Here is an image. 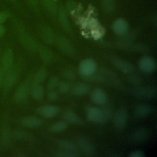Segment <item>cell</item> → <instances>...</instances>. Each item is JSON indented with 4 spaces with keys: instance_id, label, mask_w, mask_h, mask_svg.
I'll use <instances>...</instances> for the list:
<instances>
[{
    "instance_id": "obj_1",
    "label": "cell",
    "mask_w": 157,
    "mask_h": 157,
    "mask_svg": "<svg viewBox=\"0 0 157 157\" xmlns=\"http://www.w3.org/2000/svg\"><path fill=\"white\" fill-rule=\"evenodd\" d=\"M17 78L18 72L15 69L12 68L8 72L5 73L1 86L4 94H7L11 90L16 83Z\"/></svg>"
},
{
    "instance_id": "obj_2",
    "label": "cell",
    "mask_w": 157,
    "mask_h": 157,
    "mask_svg": "<svg viewBox=\"0 0 157 157\" xmlns=\"http://www.w3.org/2000/svg\"><path fill=\"white\" fill-rule=\"evenodd\" d=\"M97 69L96 63L91 59L83 60L79 66V72L84 77H87L95 73Z\"/></svg>"
},
{
    "instance_id": "obj_3",
    "label": "cell",
    "mask_w": 157,
    "mask_h": 157,
    "mask_svg": "<svg viewBox=\"0 0 157 157\" xmlns=\"http://www.w3.org/2000/svg\"><path fill=\"white\" fill-rule=\"evenodd\" d=\"M12 132L10 131L8 123L3 120L1 126V142L4 147H9L11 144Z\"/></svg>"
},
{
    "instance_id": "obj_4",
    "label": "cell",
    "mask_w": 157,
    "mask_h": 157,
    "mask_svg": "<svg viewBox=\"0 0 157 157\" xmlns=\"http://www.w3.org/2000/svg\"><path fill=\"white\" fill-rule=\"evenodd\" d=\"M113 123L115 126L118 129H121L124 128L128 119V115L126 111L124 109H118L113 116Z\"/></svg>"
},
{
    "instance_id": "obj_5",
    "label": "cell",
    "mask_w": 157,
    "mask_h": 157,
    "mask_svg": "<svg viewBox=\"0 0 157 157\" xmlns=\"http://www.w3.org/2000/svg\"><path fill=\"white\" fill-rule=\"evenodd\" d=\"M29 85L27 82L22 83L18 86L13 94V100L16 102H21L23 101L27 97L29 91Z\"/></svg>"
},
{
    "instance_id": "obj_6",
    "label": "cell",
    "mask_w": 157,
    "mask_h": 157,
    "mask_svg": "<svg viewBox=\"0 0 157 157\" xmlns=\"http://www.w3.org/2000/svg\"><path fill=\"white\" fill-rule=\"evenodd\" d=\"M132 93L136 96L141 98L151 99L155 96L156 90L154 87H142L133 89Z\"/></svg>"
},
{
    "instance_id": "obj_7",
    "label": "cell",
    "mask_w": 157,
    "mask_h": 157,
    "mask_svg": "<svg viewBox=\"0 0 157 157\" xmlns=\"http://www.w3.org/2000/svg\"><path fill=\"white\" fill-rule=\"evenodd\" d=\"M77 148L86 156H92L94 153V150L92 144L85 137L80 138L77 141Z\"/></svg>"
},
{
    "instance_id": "obj_8",
    "label": "cell",
    "mask_w": 157,
    "mask_h": 157,
    "mask_svg": "<svg viewBox=\"0 0 157 157\" xmlns=\"http://www.w3.org/2000/svg\"><path fill=\"white\" fill-rule=\"evenodd\" d=\"M14 59V55L11 49H7L4 53L2 57L1 66L4 72L6 73L12 68Z\"/></svg>"
},
{
    "instance_id": "obj_9",
    "label": "cell",
    "mask_w": 157,
    "mask_h": 157,
    "mask_svg": "<svg viewBox=\"0 0 157 157\" xmlns=\"http://www.w3.org/2000/svg\"><path fill=\"white\" fill-rule=\"evenodd\" d=\"M140 69L145 73H150L156 69L155 60L149 56L142 57L139 63Z\"/></svg>"
},
{
    "instance_id": "obj_10",
    "label": "cell",
    "mask_w": 157,
    "mask_h": 157,
    "mask_svg": "<svg viewBox=\"0 0 157 157\" xmlns=\"http://www.w3.org/2000/svg\"><path fill=\"white\" fill-rule=\"evenodd\" d=\"M19 123L23 126L34 128L39 126L42 123V121L36 116L29 115L21 118L19 120Z\"/></svg>"
},
{
    "instance_id": "obj_11",
    "label": "cell",
    "mask_w": 157,
    "mask_h": 157,
    "mask_svg": "<svg viewBox=\"0 0 157 157\" xmlns=\"http://www.w3.org/2000/svg\"><path fill=\"white\" fill-rule=\"evenodd\" d=\"M20 41L22 45L28 50H34L37 47V43L36 40L28 33L22 32L20 36Z\"/></svg>"
},
{
    "instance_id": "obj_12",
    "label": "cell",
    "mask_w": 157,
    "mask_h": 157,
    "mask_svg": "<svg viewBox=\"0 0 157 157\" xmlns=\"http://www.w3.org/2000/svg\"><path fill=\"white\" fill-rule=\"evenodd\" d=\"M91 99L94 104L103 105L107 102V97L105 92L101 89L96 88L91 94Z\"/></svg>"
},
{
    "instance_id": "obj_13",
    "label": "cell",
    "mask_w": 157,
    "mask_h": 157,
    "mask_svg": "<svg viewBox=\"0 0 157 157\" xmlns=\"http://www.w3.org/2000/svg\"><path fill=\"white\" fill-rule=\"evenodd\" d=\"M113 30L115 33L120 35L125 34L129 28L128 23L126 20L122 18L117 19L112 25Z\"/></svg>"
},
{
    "instance_id": "obj_14",
    "label": "cell",
    "mask_w": 157,
    "mask_h": 157,
    "mask_svg": "<svg viewBox=\"0 0 157 157\" xmlns=\"http://www.w3.org/2000/svg\"><path fill=\"white\" fill-rule=\"evenodd\" d=\"M59 109L55 105H45L39 107L37 112L45 118H52L55 117L58 112Z\"/></svg>"
},
{
    "instance_id": "obj_15",
    "label": "cell",
    "mask_w": 157,
    "mask_h": 157,
    "mask_svg": "<svg viewBox=\"0 0 157 157\" xmlns=\"http://www.w3.org/2000/svg\"><path fill=\"white\" fill-rule=\"evenodd\" d=\"M101 116L99 123H106L109 121L113 116V110L111 105H105L104 107L101 109Z\"/></svg>"
},
{
    "instance_id": "obj_16",
    "label": "cell",
    "mask_w": 157,
    "mask_h": 157,
    "mask_svg": "<svg viewBox=\"0 0 157 157\" xmlns=\"http://www.w3.org/2000/svg\"><path fill=\"white\" fill-rule=\"evenodd\" d=\"M113 64L117 67L119 70L125 72V73H130L132 72L134 70L133 66L128 62L120 59H116L113 60Z\"/></svg>"
},
{
    "instance_id": "obj_17",
    "label": "cell",
    "mask_w": 157,
    "mask_h": 157,
    "mask_svg": "<svg viewBox=\"0 0 157 157\" xmlns=\"http://www.w3.org/2000/svg\"><path fill=\"white\" fill-rule=\"evenodd\" d=\"M101 109L95 107H90L87 109L86 117L90 121L92 122L99 123L101 119Z\"/></svg>"
},
{
    "instance_id": "obj_18",
    "label": "cell",
    "mask_w": 157,
    "mask_h": 157,
    "mask_svg": "<svg viewBox=\"0 0 157 157\" xmlns=\"http://www.w3.org/2000/svg\"><path fill=\"white\" fill-rule=\"evenodd\" d=\"M58 45L60 49L63 52H64L67 55H71L73 53V50H72L71 44L70 43L69 40L67 39L64 37H61L58 39Z\"/></svg>"
},
{
    "instance_id": "obj_19",
    "label": "cell",
    "mask_w": 157,
    "mask_h": 157,
    "mask_svg": "<svg viewBox=\"0 0 157 157\" xmlns=\"http://www.w3.org/2000/svg\"><path fill=\"white\" fill-rule=\"evenodd\" d=\"M148 137V132L144 129H138L132 134V139L137 142H141L145 140Z\"/></svg>"
},
{
    "instance_id": "obj_20",
    "label": "cell",
    "mask_w": 157,
    "mask_h": 157,
    "mask_svg": "<svg viewBox=\"0 0 157 157\" xmlns=\"http://www.w3.org/2000/svg\"><path fill=\"white\" fill-rule=\"evenodd\" d=\"M29 92L32 97L34 99H37V100L42 99L44 95L43 88L40 85L37 84V83L33 84L31 86L29 89Z\"/></svg>"
},
{
    "instance_id": "obj_21",
    "label": "cell",
    "mask_w": 157,
    "mask_h": 157,
    "mask_svg": "<svg viewBox=\"0 0 157 157\" xmlns=\"http://www.w3.org/2000/svg\"><path fill=\"white\" fill-rule=\"evenodd\" d=\"M59 146L61 150L77 155V152L78 151L77 147H76L72 142L69 140H64L60 141L59 142Z\"/></svg>"
},
{
    "instance_id": "obj_22",
    "label": "cell",
    "mask_w": 157,
    "mask_h": 157,
    "mask_svg": "<svg viewBox=\"0 0 157 157\" xmlns=\"http://www.w3.org/2000/svg\"><path fill=\"white\" fill-rule=\"evenodd\" d=\"M41 35L44 40L49 44H52L55 40V34L53 31L48 27L44 26L42 28Z\"/></svg>"
},
{
    "instance_id": "obj_23",
    "label": "cell",
    "mask_w": 157,
    "mask_h": 157,
    "mask_svg": "<svg viewBox=\"0 0 157 157\" xmlns=\"http://www.w3.org/2000/svg\"><path fill=\"white\" fill-rule=\"evenodd\" d=\"M90 90V86L86 83H78L76 85L72 90L73 94L77 96H82L86 94Z\"/></svg>"
},
{
    "instance_id": "obj_24",
    "label": "cell",
    "mask_w": 157,
    "mask_h": 157,
    "mask_svg": "<svg viewBox=\"0 0 157 157\" xmlns=\"http://www.w3.org/2000/svg\"><path fill=\"white\" fill-rule=\"evenodd\" d=\"M63 118L66 123H78L80 122L79 117L75 112L71 110H67L63 113Z\"/></svg>"
},
{
    "instance_id": "obj_25",
    "label": "cell",
    "mask_w": 157,
    "mask_h": 157,
    "mask_svg": "<svg viewBox=\"0 0 157 157\" xmlns=\"http://www.w3.org/2000/svg\"><path fill=\"white\" fill-rule=\"evenodd\" d=\"M46 10L52 14H55L57 10V7L55 0H42Z\"/></svg>"
},
{
    "instance_id": "obj_26",
    "label": "cell",
    "mask_w": 157,
    "mask_h": 157,
    "mask_svg": "<svg viewBox=\"0 0 157 157\" xmlns=\"http://www.w3.org/2000/svg\"><path fill=\"white\" fill-rule=\"evenodd\" d=\"M12 132V137L18 140H26L29 139V135L25 131L21 129H15Z\"/></svg>"
},
{
    "instance_id": "obj_27",
    "label": "cell",
    "mask_w": 157,
    "mask_h": 157,
    "mask_svg": "<svg viewBox=\"0 0 157 157\" xmlns=\"http://www.w3.org/2000/svg\"><path fill=\"white\" fill-rule=\"evenodd\" d=\"M59 20L60 21L61 26L64 29V30L67 31H70L71 27H70L69 22L67 18L65 12L63 10H60L59 12Z\"/></svg>"
},
{
    "instance_id": "obj_28",
    "label": "cell",
    "mask_w": 157,
    "mask_h": 157,
    "mask_svg": "<svg viewBox=\"0 0 157 157\" xmlns=\"http://www.w3.org/2000/svg\"><path fill=\"white\" fill-rule=\"evenodd\" d=\"M150 112V108L148 106L144 104L138 105L134 109L135 114L138 117H144L147 115Z\"/></svg>"
},
{
    "instance_id": "obj_29",
    "label": "cell",
    "mask_w": 157,
    "mask_h": 157,
    "mask_svg": "<svg viewBox=\"0 0 157 157\" xmlns=\"http://www.w3.org/2000/svg\"><path fill=\"white\" fill-rule=\"evenodd\" d=\"M102 9L106 12H112L115 8L114 0H101Z\"/></svg>"
},
{
    "instance_id": "obj_30",
    "label": "cell",
    "mask_w": 157,
    "mask_h": 157,
    "mask_svg": "<svg viewBox=\"0 0 157 157\" xmlns=\"http://www.w3.org/2000/svg\"><path fill=\"white\" fill-rule=\"evenodd\" d=\"M67 126V124L66 121H57L52 125L51 129L55 132H60L64 131Z\"/></svg>"
},
{
    "instance_id": "obj_31",
    "label": "cell",
    "mask_w": 157,
    "mask_h": 157,
    "mask_svg": "<svg viewBox=\"0 0 157 157\" xmlns=\"http://www.w3.org/2000/svg\"><path fill=\"white\" fill-rule=\"evenodd\" d=\"M40 55L42 59L46 62H50L53 58L52 52L45 47L41 48L40 51Z\"/></svg>"
},
{
    "instance_id": "obj_32",
    "label": "cell",
    "mask_w": 157,
    "mask_h": 157,
    "mask_svg": "<svg viewBox=\"0 0 157 157\" xmlns=\"http://www.w3.org/2000/svg\"><path fill=\"white\" fill-rule=\"evenodd\" d=\"M46 71L44 69H40L34 75V80L36 83H40L42 82L46 77Z\"/></svg>"
},
{
    "instance_id": "obj_33",
    "label": "cell",
    "mask_w": 157,
    "mask_h": 157,
    "mask_svg": "<svg viewBox=\"0 0 157 157\" xmlns=\"http://www.w3.org/2000/svg\"><path fill=\"white\" fill-rule=\"evenodd\" d=\"M54 155L57 156V157H73V156H76L77 155L71 153V152H68L66 151L65 150H58L55 151Z\"/></svg>"
},
{
    "instance_id": "obj_34",
    "label": "cell",
    "mask_w": 157,
    "mask_h": 157,
    "mask_svg": "<svg viewBox=\"0 0 157 157\" xmlns=\"http://www.w3.org/2000/svg\"><path fill=\"white\" fill-rule=\"evenodd\" d=\"M58 86L59 90L62 92H67L70 88L69 84L65 82H62L58 83Z\"/></svg>"
},
{
    "instance_id": "obj_35",
    "label": "cell",
    "mask_w": 157,
    "mask_h": 157,
    "mask_svg": "<svg viewBox=\"0 0 157 157\" xmlns=\"http://www.w3.org/2000/svg\"><path fill=\"white\" fill-rule=\"evenodd\" d=\"M58 80L56 77H52L50 79L48 82V89H53L55 88L58 85Z\"/></svg>"
},
{
    "instance_id": "obj_36",
    "label": "cell",
    "mask_w": 157,
    "mask_h": 157,
    "mask_svg": "<svg viewBox=\"0 0 157 157\" xmlns=\"http://www.w3.org/2000/svg\"><path fill=\"white\" fill-rule=\"evenodd\" d=\"M9 17L10 13L8 11H0V24H2Z\"/></svg>"
},
{
    "instance_id": "obj_37",
    "label": "cell",
    "mask_w": 157,
    "mask_h": 157,
    "mask_svg": "<svg viewBox=\"0 0 157 157\" xmlns=\"http://www.w3.org/2000/svg\"><path fill=\"white\" fill-rule=\"evenodd\" d=\"M143 156H144L143 152L141 151H139V150L132 151L129 155V156H131V157H142Z\"/></svg>"
},
{
    "instance_id": "obj_38",
    "label": "cell",
    "mask_w": 157,
    "mask_h": 157,
    "mask_svg": "<svg viewBox=\"0 0 157 157\" xmlns=\"http://www.w3.org/2000/svg\"><path fill=\"white\" fill-rule=\"evenodd\" d=\"M27 4L31 7L35 8L38 5V0H26Z\"/></svg>"
},
{
    "instance_id": "obj_39",
    "label": "cell",
    "mask_w": 157,
    "mask_h": 157,
    "mask_svg": "<svg viewBox=\"0 0 157 157\" xmlns=\"http://www.w3.org/2000/svg\"><path fill=\"white\" fill-rule=\"evenodd\" d=\"M48 97H49V99L51 100H56L58 97V94L56 91H52L51 92L49 93Z\"/></svg>"
},
{
    "instance_id": "obj_40",
    "label": "cell",
    "mask_w": 157,
    "mask_h": 157,
    "mask_svg": "<svg viewBox=\"0 0 157 157\" xmlns=\"http://www.w3.org/2000/svg\"><path fill=\"white\" fill-rule=\"evenodd\" d=\"M4 72L2 68L1 65H0V88L2 86V81H3V78L4 77Z\"/></svg>"
},
{
    "instance_id": "obj_41",
    "label": "cell",
    "mask_w": 157,
    "mask_h": 157,
    "mask_svg": "<svg viewBox=\"0 0 157 157\" xmlns=\"http://www.w3.org/2000/svg\"><path fill=\"white\" fill-rule=\"evenodd\" d=\"M67 8L69 10H72L73 9H75V4L72 1H69L67 4Z\"/></svg>"
},
{
    "instance_id": "obj_42",
    "label": "cell",
    "mask_w": 157,
    "mask_h": 157,
    "mask_svg": "<svg viewBox=\"0 0 157 157\" xmlns=\"http://www.w3.org/2000/svg\"><path fill=\"white\" fill-rule=\"evenodd\" d=\"M6 32L5 27L2 25V24H0V37H2Z\"/></svg>"
},
{
    "instance_id": "obj_43",
    "label": "cell",
    "mask_w": 157,
    "mask_h": 157,
    "mask_svg": "<svg viewBox=\"0 0 157 157\" xmlns=\"http://www.w3.org/2000/svg\"><path fill=\"white\" fill-rule=\"evenodd\" d=\"M7 1H10V2H15V1H16V0H7Z\"/></svg>"
},
{
    "instance_id": "obj_44",
    "label": "cell",
    "mask_w": 157,
    "mask_h": 157,
    "mask_svg": "<svg viewBox=\"0 0 157 157\" xmlns=\"http://www.w3.org/2000/svg\"><path fill=\"white\" fill-rule=\"evenodd\" d=\"M0 144H1V140H0Z\"/></svg>"
}]
</instances>
